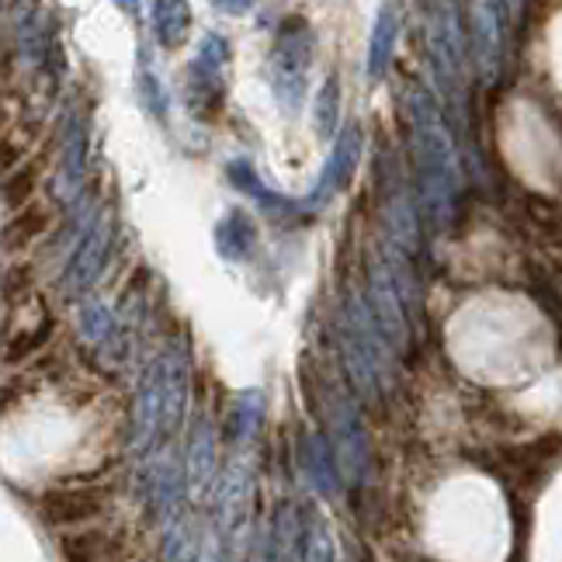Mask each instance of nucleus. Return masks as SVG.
Returning a JSON list of instances; mask_svg holds the SVG:
<instances>
[{
	"label": "nucleus",
	"instance_id": "nucleus-1",
	"mask_svg": "<svg viewBox=\"0 0 562 562\" xmlns=\"http://www.w3.org/2000/svg\"><path fill=\"white\" fill-rule=\"evenodd\" d=\"M504 514V496L480 475H459L438 486L427 514V538L445 562H501L507 555V531L472 528Z\"/></svg>",
	"mask_w": 562,
	"mask_h": 562
},
{
	"label": "nucleus",
	"instance_id": "nucleus-2",
	"mask_svg": "<svg viewBox=\"0 0 562 562\" xmlns=\"http://www.w3.org/2000/svg\"><path fill=\"white\" fill-rule=\"evenodd\" d=\"M427 53L435 63L438 88L462 101L465 98V59H469V38L462 29L459 0H430L427 11Z\"/></svg>",
	"mask_w": 562,
	"mask_h": 562
},
{
	"label": "nucleus",
	"instance_id": "nucleus-3",
	"mask_svg": "<svg viewBox=\"0 0 562 562\" xmlns=\"http://www.w3.org/2000/svg\"><path fill=\"white\" fill-rule=\"evenodd\" d=\"M469 49L483 88H496L507 70V29L496 0H469Z\"/></svg>",
	"mask_w": 562,
	"mask_h": 562
},
{
	"label": "nucleus",
	"instance_id": "nucleus-4",
	"mask_svg": "<svg viewBox=\"0 0 562 562\" xmlns=\"http://www.w3.org/2000/svg\"><path fill=\"white\" fill-rule=\"evenodd\" d=\"M112 215L101 212L98 220L91 223V229L83 233V240L74 247L67 268H63L59 278V295L63 299H80L83 292L94 289V281L101 278L108 254H112Z\"/></svg>",
	"mask_w": 562,
	"mask_h": 562
},
{
	"label": "nucleus",
	"instance_id": "nucleus-5",
	"mask_svg": "<svg viewBox=\"0 0 562 562\" xmlns=\"http://www.w3.org/2000/svg\"><path fill=\"white\" fill-rule=\"evenodd\" d=\"M313 49H316L313 29L306 25V21H299V18L289 21V25L281 29L278 42H274V53H271L274 88L292 108L299 104L302 83H306V67L313 63Z\"/></svg>",
	"mask_w": 562,
	"mask_h": 562
},
{
	"label": "nucleus",
	"instance_id": "nucleus-6",
	"mask_svg": "<svg viewBox=\"0 0 562 562\" xmlns=\"http://www.w3.org/2000/svg\"><path fill=\"white\" fill-rule=\"evenodd\" d=\"M104 510H108L104 486H53L38 496V517L59 531H77L83 525H91Z\"/></svg>",
	"mask_w": 562,
	"mask_h": 562
},
{
	"label": "nucleus",
	"instance_id": "nucleus-7",
	"mask_svg": "<svg viewBox=\"0 0 562 562\" xmlns=\"http://www.w3.org/2000/svg\"><path fill=\"white\" fill-rule=\"evenodd\" d=\"M88 157H91V136H88V122L80 115L67 119L63 128V143H59V164H56V178H53V199L63 205H77L83 181H88Z\"/></svg>",
	"mask_w": 562,
	"mask_h": 562
},
{
	"label": "nucleus",
	"instance_id": "nucleus-8",
	"mask_svg": "<svg viewBox=\"0 0 562 562\" xmlns=\"http://www.w3.org/2000/svg\"><path fill=\"white\" fill-rule=\"evenodd\" d=\"M229 63V46L223 35H205L199 56L191 59V74H188V91L191 98H212L220 101L223 94V67Z\"/></svg>",
	"mask_w": 562,
	"mask_h": 562
},
{
	"label": "nucleus",
	"instance_id": "nucleus-9",
	"mask_svg": "<svg viewBox=\"0 0 562 562\" xmlns=\"http://www.w3.org/2000/svg\"><path fill=\"white\" fill-rule=\"evenodd\" d=\"M122 552V538L104 528H77L59 535L63 562H115Z\"/></svg>",
	"mask_w": 562,
	"mask_h": 562
},
{
	"label": "nucleus",
	"instance_id": "nucleus-10",
	"mask_svg": "<svg viewBox=\"0 0 562 562\" xmlns=\"http://www.w3.org/2000/svg\"><path fill=\"white\" fill-rule=\"evenodd\" d=\"M396 42H400V8L396 0H385L379 8V18L372 25V38H369V59H364V74L369 80H379L389 63H393V53H396Z\"/></svg>",
	"mask_w": 562,
	"mask_h": 562
},
{
	"label": "nucleus",
	"instance_id": "nucleus-11",
	"mask_svg": "<svg viewBox=\"0 0 562 562\" xmlns=\"http://www.w3.org/2000/svg\"><path fill=\"white\" fill-rule=\"evenodd\" d=\"M154 29L164 46H181L191 29V8L188 0H157L154 8Z\"/></svg>",
	"mask_w": 562,
	"mask_h": 562
},
{
	"label": "nucleus",
	"instance_id": "nucleus-12",
	"mask_svg": "<svg viewBox=\"0 0 562 562\" xmlns=\"http://www.w3.org/2000/svg\"><path fill=\"white\" fill-rule=\"evenodd\" d=\"M49 337H53V319L42 316V319L32 323L29 330H14L4 344H0V361H4V364H21L25 358H32Z\"/></svg>",
	"mask_w": 562,
	"mask_h": 562
},
{
	"label": "nucleus",
	"instance_id": "nucleus-13",
	"mask_svg": "<svg viewBox=\"0 0 562 562\" xmlns=\"http://www.w3.org/2000/svg\"><path fill=\"white\" fill-rule=\"evenodd\" d=\"M42 229H46V212H42V209H21V212L11 215V223L4 226V247L8 250L25 247V244L35 240Z\"/></svg>",
	"mask_w": 562,
	"mask_h": 562
},
{
	"label": "nucleus",
	"instance_id": "nucleus-14",
	"mask_svg": "<svg viewBox=\"0 0 562 562\" xmlns=\"http://www.w3.org/2000/svg\"><path fill=\"white\" fill-rule=\"evenodd\" d=\"M80 337L94 344V348H104L108 337H112V316L101 306V302H88L80 310Z\"/></svg>",
	"mask_w": 562,
	"mask_h": 562
},
{
	"label": "nucleus",
	"instance_id": "nucleus-15",
	"mask_svg": "<svg viewBox=\"0 0 562 562\" xmlns=\"http://www.w3.org/2000/svg\"><path fill=\"white\" fill-rule=\"evenodd\" d=\"M35 175H38V167H25V170H21V175H14V178H11V184H4V188H0V194H4L8 209L21 212V205H25V202L32 199Z\"/></svg>",
	"mask_w": 562,
	"mask_h": 562
},
{
	"label": "nucleus",
	"instance_id": "nucleus-16",
	"mask_svg": "<svg viewBox=\"0 0 562 562\" xmlns=\"http://www.w3.org/2000/svg\"><path fill=\"white\" fill-rule=\"evenodd\" d=\"M337 122V80L330 77L327 83H323V91L316 94V128L323 136L330 133Z\"/></svg>",
	"mask_w": 562,
	"mask_h": 562
},
{
	"label": "nucleus",
	"instance_id": "nucleus-17",
	"mask_svg": "<svg viewBox=\"0 0 562 562\" xmlns=\"http://www.w3.org/2000/svg\"><path fill=\"white\" fill-rule=\"evenodd\" d=\"M139 91H143V104L154 112L157 119H164V94H160V83H157V77L149 74L146 67L139 70Z\"/></svg>",
	"mask_w": 562,
	"mask_h": 562
},
{
	"label": "nucleus",
	"instance_id": "nucleus-18",
	"mask_svg": "<svg viewBox=\"0 0 562 562\" xmlns=\"http://www.w3.org/2000/svg\"><path fill=\"white\" fill-rule=\"evenodd\" d=\"M215 11H223V14H247L257 0H212Z\"/></svg>",
	"mask_w": 562,
	"mask_h": 562
},
{
	"label": "nucleus",
	"instance_id": "nucleus-19",
	"mask_svg": "<svg viewBox=\"0 0 562 562\" xmlns=\"http://www.w3.org/2000/svg\"><path fill=\"white\" fill-rule=\"evenodd\" d=\"M496 4H501V11H504V14H510V18L517 21V18H521L525 0H496Z\"/></svg>",
	"mask_w": 562,
	"mask_h": 562
},
{
	"label": "nucleus",
	"instance_id": "nucleus-20",
	"mask_svg": "<svg viewBox=\"0 0 562 562\" xmlns=\"http://www.w3.org/2000/svg\"><path fill=\"white\" fill-rule=\"evenodd\" d=\"M115 8H122L128 18H136L139 14V0H115Z\"/></svg>",
	"mask_w": 562,
	"mask_h": 562
}]
</instances>
